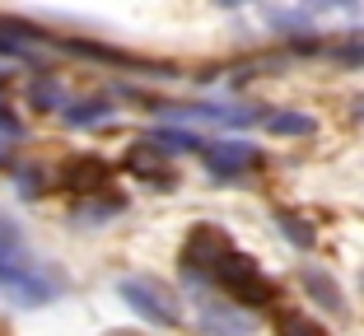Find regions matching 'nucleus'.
Listing matches in <instances>:
<instances>
[{"instance_id": "nucleus-1", "label": "nucleus", "mask_w": 364, "mask_h": 336, "mask_svg": "<svg viewBox=\"0 0 364 336\" xmlns=\"http://www.w3.org/2000/svg\"><path fill=\"white\" fill-rule=\"evenodd\" d=\"M210 281L234 299V308H276V299H280L276 281L238 248H229L225 257H220V266L210 271Z\"/></svg>"}, {"instance_id": "nucleus-2", "label": "nucleus", "mask_w": 364, "mask_h": 336, "mask_svg": "<svg viewBox=\"0 0 364 336\" xmlns=\"http://www.w3.org/2000/svg\"><path fill=\"white\" fill-rule=\"evenodd\" d=\"M117 299L145 327H178L182 323V308H178V299H173V290L164 281H154V276H122Z\"/></svg>"}, {"instance_id": "nucleus-3", "label": "nucleus", "mask_w": 364, "mask_h": 336, "mask_svg": "<svg viewBox=\"0 0 364 336\" xmlns=\"http://www.w3.org/2000/svg\"><path fill=\"white\" fill-rule=\"evenodd\" d=\"M234 243H229V234L220 224H196L187 234V243H182V271H187V281H210V271L220 266V257Z\"/></svg>"}, {"instance_id": "nucleus-4", "label": "nucleus", "mask_w": 364, "mask_h": 336, "mask_svg": "<svg viewBox=\"0 0 364 336\" xmlns=\"http://www.w3.org/2000/svg\"><path fill=\"white\" fill-rule=\"evenodd\" d=\"M201 163H205V173H210L215 183H238V178H247L252 168H262V150L247 145V141H205Z\"/></svg>"}, {"instance_id": "nucleus-5", "label": "nucleus", "mask_w": 364, "mask_h": 336, "mask_svg": "<svg viewBox=\"0 0 364 336\" xmlns=\"http://www.w3.org/2000/svg\"><path fill=\"white\" fill-rule=\"evenodd\" d=\"M61 187L75 192V196H107L112 168H107V159H98V154H75V159L61 168Z\"/></svg>"}, {"instance_id": "nucleus-6", "label": "nucleus", "mask_w": 364, "mask_h": 336, "mask_svg": "<svg viewBox=\"0 0 364 336\" xmlns=\"http://www.w3.org/2000/svg\"><path fill=\"white\" fill-rule=\"evenodd\" d=\"M196 327L201 336H252V318L220 299H196Z\"/></svg>"}, {"instance_id": "nucleus-7", "label": "nucleus", "mask_w": 364, "mask_h": 336, "mask_svg": "<svg viewBox=\"0 0 364 336\" xmlns=\"http://www.w3.org/2000/svg\"><path fill=\"white\" fill-rule=\"evenodd\" d=\"M299 290L309 294L322 313H332V318H346V313H350L341 285L332 281V271H322V266H299Z\"/></svg>"}, {"instance_id": "nucleus-8", "label": "nucleus", "mask_w": 364, "mask_h": 336, "mask_svg": "<svg viewBox=\"0 0 364 336\" xmlns=\"http://www.w3.org/2000/svg\"><path fill=\"white\" fill-rule=\"evenodd\" d=\"M112 98L107 94H85V98H70L61 108V121L70 131H89V126H103V121H112Z\"/></svg>"}, {"instance_id": "nucleus-9", "label": "nucleus", "mask_w": 364, "mask_h": 336, "mask_svg": "<svg viewBox=\"0 0 364 336\" xmlns=\"http://www.w3.org/2000/svg\"><path fill=\"white\" fill-rule=\"evenodd\" d=\"M127 168L136 178H145V183H154V187H173V163H168V154H159L150 141H140V145H131V150H127Z\"/></svg>"}, {"instance_id": "nucleus-10", "label": "nucleus", "mask_w": 364, "mask_h": 336, "mask_svg": "<svg viewBox=\"0 0 364 336\" xmlns=\"http://www.w3.org/2000/svg\"><path fill=\"white\" fill-rule=\"evenodd\" d=\"M14 294H19V304H52L56 294H61V281H56L52 271H43V266H23V271H14Z\"/></svg>"}, {"instance_id": "nucleus-11", "label": "nucleus", "mask_w": 364, "mask_h": 336, "mask_svg": "<svg viewBox=\"0 0 364 336\" xmlns=\"http://www.w3.org/2000/svg\"><path fill=\"white\" fill-rule=\"evenodd\" d=\"M262 126H267L271 136H285V141H309V136H318V117H313V112H299V108L267 112Z\"/></svg>"}, {"instance_id": "nucleus-12", "label": "nucleus", "mask_w": 364, "mask_h": 336, "mask_svg": "<svg viewBox=\"0 0 364 336\" xmlns=\"http://www.w3.org/2000/svg\"><path fill=\"white\" fill-rule=\"evenodd\" d=\"M150 145L159 154H168V159H173V154H201L205 150V141L196 136V131H187V126H154Z\"/></svg>"}, {"instance_id": "nucleus-13", "label": "nucleus", "mask_w": 364, "mask_h": 336, "mask_svg": "<svg viewBox=\"0 0 364 336\" xmlns=\"http://www.w3.org/2000/svg\"><path fill=\"white\" fill-rule=\"evenodd\" d=\"M28 103H33V112H56V117H61V108L70 103V94L61 89L56 75H33L28 80Z\"/></svg>"}, {"instance_id": "nucleus-14", "label": "nucleus", "mask_w": 364, "mask_h": 336, "mask_svg": "<svg viewBox=\"0 0 364 336\" xmlns=\"http://www.w3.org/2000/svg\"><path fill=\"white\" fill-rule=\"evenodd\" d=\"M271 332L276 336H327V327L318 318H309L304 308H271Z\"/></svg>"}, {"instance_id": "nucleus-15", "label": "nucleus", "mask_w": 364, "mask_h": 336, "mask_svg": "<svg viewBox=\"0 0 364 336\" xmlns=\"http://www.w3.org/2000/svg\"><path fill=\"white\" fill-rule=\"evenodd\" d=\"M276 224H280V239L294 243L299 252H313V248H318V229H313L304 215H294V210H276Z\"/></svg>"}, {"instance_id": "nucleus-16", "label": "nucleus", "mask_w": 364, "mask_h": 336, "mask_svg": "<svg viewBox=\"0 0 364 336\" xmlns=\"http://www.w3.org/2000/svg\"><path fill=\"white\" fill-rule=\"evenodd\" d=\"M122 210H127L122 196H89V201H80V206L70 210V220H75V224H103V220L122 215Z\"/></svg>"}, {"instance_id": "nucleus-17", "label": "nucleus", "mask_w": 364, "mask_h": 336, "mask_svg": "<svg viewBox=\"0 0 364 336\" xmlns=\"http://www.w3.org/2000/svg\"><path fill=\"white\" fill-rule=\"evenodd\" d=\"M332 61H341V65H364V28H360V33H346L341 43H332Z\"/></svg>"}, {"instance_id": "nucleus-18", "label": "nucleus", "mask_w": 364, "mask_h": 336, "mask_svg": "<svg viewBox=\"0 0 364 336\" xmlns=\"http://www.w3.org/2000/svg\"><path fill=\"white\" fill-rule=\"evenodd\" d=\"M47 178H43V168H19V196H43L47 192Z\"/></svg>"}, {"instance_id": "nucleus-19", "label": "nucleus", "mask_w": 364, "mask_h": 336, "mask_svg": "<svg viewBox=\"0 0 364 336\" xmlns=\"http://www.w3.org/2000/svg\"><path fill=\"white\" fill-rule=\"evenodd\" d=\"M0 136H5V141H23V121L14 117L5 103H0Z\"/></svg>"}, {"instance_id": "nucleus-20", "label": "nucleus", "mask_w": 364, "mask_h": 336, "mask_svg": "<svg viewBox=\"0 0 364 336\" xmlns=\"http://www.w3.org/2000/svg\"><path fill=\"white\" fill-rule=\"evenodd\" d=\"M5 168H14V141L0 136V173H5Z\"/></svg>"}, {"instance_id": "nucleus-21", "label": "nucleus", "mask_w": 364, "mask_h": 336, "mask_svg": "<svg viewBox=\"0 0 364 336\" xmlns=\"http://www.w3.org/2000/svg\"><path fill=\"white\" fill-rule=\"evenodd\" d=\"M14 271H19V266H10V261L0 257V285H14Z\"/></svg>"}, {"instance_id": "nucleus-22", "label": "nucleus", "mask_w": 364, "mask_h": 336, "mask_svg": "<svg viewBox=\"0 0 364 336\" xmlns=\"http://www.w3.org/2000/svg\"><path fill=\"white\" fill-rule=\"evenodd\" d=\"M107 336H131V332H107Z\"/></svg>"}]
</instances>
